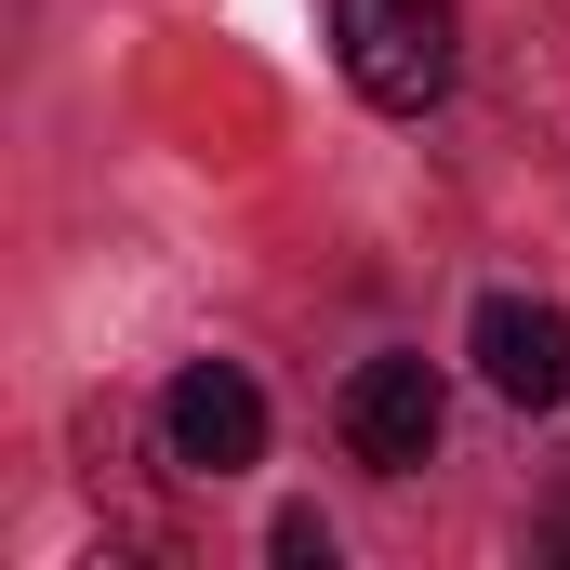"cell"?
<instances>
[{
  "mask_svg": "<svg viewBox=\"0 0 570 570\" xmlns=\"http://www.w3.org/2000/svg\"><path fill=\"white\" fill-rule=\"evenodd\" d=\"M332 40H345V80H358L385 120H425L438 94H451L464 13H451V0H332Z\"/></svg>",
  "mask_w": 570,
  "mask_h": 570,
  "instance_id": "obj_1",
  "label": "cell"
},
{
  "mask_svg": "<svg viewBox=\"0 0 570 570\" xmlns=\"http://www.w3.org/2000/svg\"><path fill=\"white\" fill-rule=\"evenodd\" d=\"M159 438H173L186 478H239V464H266V399H253V372H239V358H186L173 399H159Z\"/></svg>",
  "mask_w": 570,
  "mask_h": 570,
  "instance_id": "obj_2",
  "label": "cell"
},
{
  "mask_svg": "<svg viewBox=\"0 0 570 570\" xmlns=\"http://www.w3.org/2000/svg\"><path fill=\"white\" fill-rule=\"evenodd\" d=\"M266 544H279L292 570H332V518H318V504H292V518H279V531H266Z\"/></svg>",
  "mask_w": 570,
  "mask_h": 570,
  "instance_id": "obj_5",
  "label": "cell"
},
{
  "mask_svg": "<svg viewBox=\"0 0 570 570\" xmlns=\"http://www.w3.org/2000/svg\"><path fill=\"white\" fill-rule=\"evenodd\" d=\"M438 425H451V399H438L425 358H358V372H345V451H358V464L399 478V464L438 451Z\"/></svg>",
  "mask_w": 570,
  "mask_h": 570,
  "instance_id": "obj_3",
  "label": "cell"
},
{
  "mask_svg": "<svg viewBox=\"0 0 570 570\" xmlns=\"http://www.w3.org/2000/svg\"><path fill=\"white\" fill-rule=\"evenodd\" d=\"M478 372H491V399L558 412L570 399V318L531 305V292H491V305H478Z\"/></svg>",
  "mask_w": 570,
  "mask_h": 570,
  "instance_id": "obj_4",
  "label": "cell"
}]
</instances>
